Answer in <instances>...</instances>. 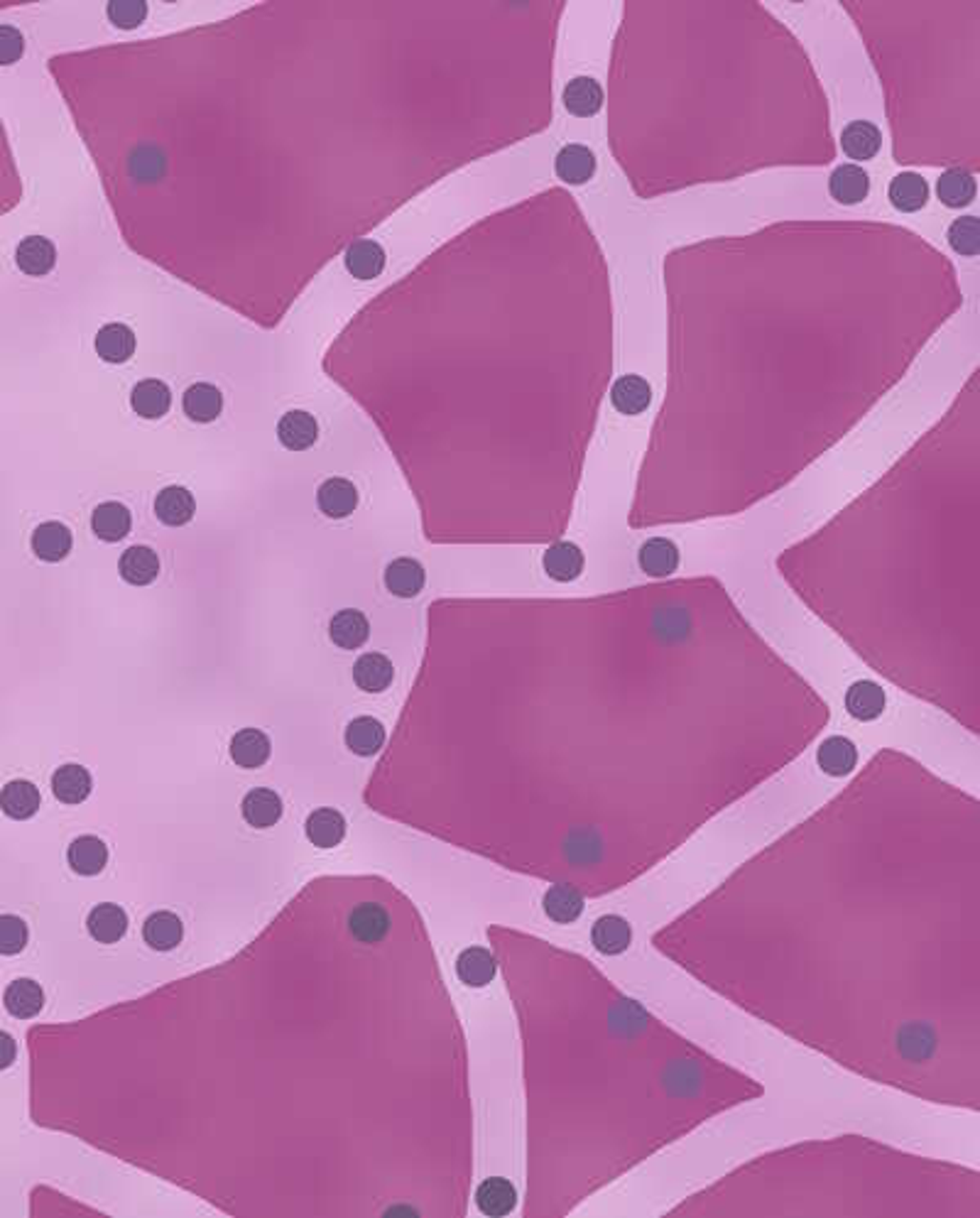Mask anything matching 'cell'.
<instances>
[{"label": "cell", "mask_w": 980, "mask_h": 1218, "mask_svg": "<svg viewBox=\"0 0 980 1218\" xmlns=\"http://www.w3.org/2000/svg\"><path fill=\"white\" fill-rule=\"evenodd\" d=\"M586 569V554L572 539L552 542L542 554V572L557 583H574Z\"/></svg>", "instance_id": "obj_1"}, {"label": "cell", "mask_w": 980, "mask_h": 1218, "mask_svg": "<svg viewBox=\"0 0 980 1218\" xmlns=\"http://www.w3.org/2000/svg\"><path fill=\"white\" fill-rule=\"evenodd\" d=\"M682 564V552L674 539L669 537H650L640 545L638 550V567L652 579H667L672 576Z\"/></svg>", "instance_id": "obj_2"}, {"label": "cell", "mask_w": 980, "mask_h": 1218, "mask_svg": "<svg viewBox=\"0 0 980 1218\" xmlns=\"http://www.w3.org/2000/svg\"><path fill=\"white\" fill-rule=\"evenodd\" d=\"M843 704H846L850 718L868 724V721H877L883 716L885 706H888V694L873 680H858L846 689Z\"/></svg>", "instance_id": "obj_3"}, {"label": "cell", "mask_w": 980, "mask_h": 1218, "mask_svg": "<svg viewBox=\"0 0 980 1218\" xmlns=\"http://www.w3.org/2000/svg\"><path fill=\"white\" fill-rule=\"evenodd\" d=\"M828 194H831L836 204L843 206L861 204V201L868 199L870 194V175L855 162L839 164V168L831 172V177H828Z\"/></svg>", "instance_id": "obj_4"}, {"label": "cell", "mask_w": 980, "mask_h": 1218, "mask_svg": "<svg viewBox=\"0 0 980 1218\" xmlns=\"http://www.w3.org/2000/svg\"><path fill=\"white\" fill-rule=\"evenodd\" d=\"M349 932L360 944H378L391 932V914L380 903H360L349 912Z\"/></svg>", "instance_id": "obj_5"}, {"label": "cell", "mask_w": 980, "mask_h": 1218, "mask_svg": "<svg viewBox=\"0 0 980 1218\" xmlns=\"http://www.w3.org/2000/svg\"><path fill=\"white\" fill-rule=\"evenodd\" d=\"M554 172L564 184H586L596 175V155L583 142H569L554 157Z\"/></svg>", "instance_id": "obj_6"}, {"label": "cell", "mask_w": 980, "mask_h": 1218, "mask_svg": "<svg viewBox=\"0 0 980 1218\" xmlns=\"http://www.w3.org/2000/svg\"><path fill=\"white\" fill-rule=\"evenodd\" d=\"M652 402V385L638 373L621 376L610 387V405L625 417L643 415Z\"/></svg>", "instance_id": "obj_7"}, {"label": "cell", "mask_w": 980, "mask_h": 1218, "mask_svg": "<svg viewBox=\"0 0 980 1218\" xmlns=\"http://www.w3.org/2000/svg\"><path fill=\"white\" fill-rule=\"evenodd\" d=\"M841 148L848 160L855 162L873 160L883 148L881 128L870 124V120H850L841 133Z\"/></svg>", "instance_id": "obj_8"}, {"label": "cell", "mask_w": 980, "mask_h": 1218, "mask_svg": "<svg viewBox=\"0 0 980 1218\" xmlns=\"http://www.w3.org/2000/svg\"><path fill=\"white\" fill-rule=\"evenodd\" d=\"M230 758L238 768H245V770H255V768H263L265 762L270 760V753H272V744L268 738V733H263L261 728H241V731L236 733L233 738H230Z\"/></svg>", "instance_id": "obj_9"}, {"label": "cell", "mask_w": 980, "mask_h": 1218, "mask_svg": "<svg viewBox=\"0 0 980 1218\" xmlns=\"http://www.w3.org/2000/svg\"><path fill=\"white\" fill-rule=\"evenodd\" d=\"M632 942L630 922L621 914H603L591 927V944L605 956H618L628 951Z\"/></svg>", "instance_id": "obj_10"}, {"label": "cell", "mask_w": 980, "mask_h": 1218, "mask_svg": "<svg viewBox=\"0 0 980 1218\" xmlns=\"http://www.w3.org/2000/svg\"><path fill=\"white\" fill-rule=\"evenodd\" d=\"M316 506L331 521H341L349 517L353 510L358 508V491L349 479L334 475V479L324 481L316 491Z\"/></svg>", "instance_id": "obj_11"}, {"label": "cell", "mask_w": 980, "mask_h": 1218, "mask_svg": "<svg viewBox=\"0 0 980 1218\" xmlns=\"http://www.w3.org/2000/svg\"><path fill=\"white\" fill-rule=\"evenodd\" d=\"M395 680V667L387 655L383 652H365L360 655L353 665V682L360 691L368 694H380V691L391 689Z\"/></svg>", "instance_id": "obj_12"}, {"label": "cell", "mask_w": 980, "mask_h": 1218, "mask_svg": "<svg viewBox=\"0 0 980 1218\" xmlns=\"http://www.w3.org/2000/svg\"><path fill=\"white\" fill-rule=\"evenodd\" d=\"M385 589L398 598H415L424 591L427 572L413 557H398L385 567Z\"/></svg>", "instance_id": "obj_13"}, {"label": "cell", "mask_w": 980, "mask_h": 1218, "mask_svg": "<svg viewBox=\"0 0 980 1218\" xmlns=\"http://www.w3.org/2000/svg\"><path fill=\"white\" fill-rule=\"evenodd\" d=\"M316 437H319V424H316L314 415L307 409H290L280 417L277 422V439L285 449L290 451H307L314 446Z\"/></svg>", "instance_id": "obj_14"}, {"label": "cell", "mask_w": 980, "mask_h": 1218, "mask_svg": "<svg viewBox=\"0 0 980 1218\" xmlns=\"http://www.w3.org/2000/svg\"><path fill=\"white\" fill-rule=\"evenodd\" d=\"M329 638L331 643L341 647V650H358V647H363L368 643V638H371V623H368L363 611L356 608L338 611L329 623Z\"/></svg>", "instance_id": "obj_15"}, {"label": "cell", "mask_w": 980, "mask_h": 1218, "mask_svg": "<svg viewBox=\"0 0 980 1218\" xmlns=\"http://www.w3.org/2000/svg\"><path fill=\"white\" fill-rule=\"evenodd\" d=\"M118 572L131 586H150L160 574V557L146 545L128 547L118 559Z\"/></svg>", "instance_id": "obj_16"}, {"label": "cell", "mask_w": 980, "mask_h": 1218, "mask_svg": "<svg viewBox=\"0 0 980 1218\" xmlns=\"http://www.w3.org/2000/svg\"><path fill=\"white\" fill-rule=\"evenodd\" d=\"M564 108L576 118H591L603 108V86L594 76H574L561 93Z\"/></svg>", "instance_id": "obj_17"}, {"label": "cell", "mask_w": 980, "mask_h": 1218, "mask_svg": "<svg viewBox=\"0 0 980 1218\" xmlns=\"http://www.w3.org/2000/svg\"><path fill=\"white\" fill-rule=\"evenodd\" d=\"M197 513V501L184 486H168L157 493L155 515L168 528H182Z\"/></svg>", "instance_id": "obj_18"}, {"label": "cell", "mask_w": 980, "mask_h": 1218, "mask_svg": "<svg viewBox=\"0 0 980 1218\" xmlns=\"http://www.w3.org/2000/svg\"><path fill=\"white\" fill-rule=\"evenodd\" d=\"M16 263H18V268L25 272V275L45 278L47 272H52L54 263H57L54 243L45 236L23 238V241L18 243Z\"/></svg>", "instance_id": "obj_19"}, {"label": "cell", "mask_w": 980, "mask_h": 1218, "mask_svg": "<svg viewBox=\"0 0 980 1218\" xmlns=\"http://www.w3.org/2000/svg\"><path fill=\"white\" fill-rule=\"evenodd\" d=\"M346 748L360 758H371L385 746V726L376 716H356L346 726Z\"/></svg>", "instance_id": "obj_20"}, {"label": "cell", "mask_w": 980, "mask_h": 1218, "mask_svg": "<svg viewBox=\"0 0 980 1218\" xmlns=\"http://www.w3.org/2000/svg\"><path fill=\"white\" fill-rule=\"evenodd\" d=\"M74 547V537L71 530L60 521L42 523L32 532V552L35 557L42 561H62Z\"/></svg>", "instance_id": "obj_21"}, {"label": "cell", "mask_w": 980, "mask_h": 1218, "mask_svg": "<svg viewBox=\"0 0 980 1218\" xmlns=\"http://www.w3.org/2000/svg\"><path fill=\"white\" fill-rule=\"evenodd\" d=\"M817 766L828 777H843L858 766V748L846 736H828L817 748Z\"/></svg>", "instance_id": "obj_22"}, {"label": "cell", "mask_w": 980, "mask_h": 1218, "mask_svg": "<svg viewBox=\"0 0 980 1218\" xmlns=\"http://www.w3.org/2000/svg\"><path fill=\"white\" fill-rule=\"evenodd\" d=\"M243 819L253 828H270L283 817V799L275 790L255 788L243 797L241 802Z\"/></svg>", "instance_id": "obj_23"}, {"label": "cell", "mask_w": 980, "mask_h": 1218, "mask_svg": "<svg viewBox=\"0 0 980 1218\" xmlns=\"http://www.w3.org/2000/svg\"><path fill=\"white\" fill-rule=\"evenodd\" d=\"M131 525H133L131 510L118 501L101 503V506H96V510L91 513L93 535L104 539V542H120V539L131 532Z\"/></svg>", "instance_id": "obj_24"}, {"label": "cell", "mask_w": 980, "mask_h": 1218, "mask_svg": "<svg viewBox=\"0 0 980 1218\" xmlns=\"http://www.w3.org/2000/svg\"><path fill=\"white\" fill-rule=\"evenodd\" d=\"M890 204L903 214H917L929 201V184L917 172H903L888 186Z\"/></svg>", "instance_id": "obj_25"}, {"label": "cell", "mask_w": 980, "mask_h": 1218, "mask_svg": "<svg viewBox=\"0 0 980 1218\" xmlns=\"http://www.w3.org/2000/svg\"><path fill=\"white\" fill-rule=\"evenodd\" d=\"M67 861L76 876H98L108 866V846L98 836H79L71 841Z\"/></svg>", "instance_id": "obj_26"}, {"label": "cell", "mask_w": 980, "mask_h": 1218, "mask_svg": "<svg viewBox=\"0 0 980 1218\" xmlns=\"http://www.w3.org/2000/svg\"><path fill=\"white\" fill-rule=\"evenodd\" d=\"M86 927H89V934L98 944H115L128 932V914L120 905L101 903L89 912Z\"/></svg>", "instance_id": "obj_27"}, {"label": "cell", "mask_w": 980, "mask_h": 1218, "mask_svg": "<svg viewBox=\"0 0 980 1218\" xmlns=\"http://www.w3.org/2000/svg\"><path fill=\"white\" fill-rule=\"evenodd\" d=\"M142 939L155 951H172L184 939V925L175 912H153L142 925Z\"/></svg>", "instance_id": "obj_28"}, {"label": "cell", "mask_w": 980, "mask_h": 1218, "mask_svg": "<svg viewBox=\"0 0 980 1218\" xmlns=\"http://www.w3.org/2000/svg\"><path fill=\"white\" fill-rule=\"evenodd\" d=\"M40 804H42L40 790L35 788L30 780H13L0 790V810H3L5 817L16 821L35 817Z\"/></svg>", "instance_id": "obj_29"}, {"label": "cell", "mask_w": 980, "mask_h": 1218, "mask_svg": "<svg viewBox=\"0 0 980 1218\" xmlns=\"http://www.w3.org/2000/svg\"><path fill=\"white\" fill-rule=\"evenodd\" d=\"M131 405L135 409V415H140L142 420H160V417L170 413L172 393L162 380L146 378L133 387Z\"/></svg>", "instance_id": "obj_30"}, {"label": "cell", "mask_w": 980, "mask_h": 1218, "mask_svg": "<svg viewBox=\"0 0 980 1218\" xmlns=\"http://www.w3.org/2000/svg\"><path fill=\"white\" fill-rule=\"evenodd\" d=\"M495 958L488 949L468 947L456 958V976L468 989H483L495 978Z\"/></svg>", "instance_id": "obj_31"}, {"label": "cell", "mask_w": 980, "mask_h": 1218, "mask_svg": "<svg viewBox=\"0 0 980 1218\" xmlns=\"http://www.w3.org/2000/svg\"><path fill=\"white\" fill-rule=\"evenodd\" d=\"M3 1003L5 1011H8L13 1018L30 1020L35 1015H40L42 1005H45V991H42V986L38 981H32V978H18V981H13L8 989H5Z\"/></svg>", "instance_id": "obj_32"}, {"label": "cell", "mask_w": 980, "mask_h": 1218, "mask_svg": "<svg viewBox=\"0 0 980 1218\" xmlns=\"http://www.w3.org/2000/svg\"><path fill=\"white\" fill-rule=\"evenodd\" d=\"M305 832L307 839L312 841L316 848H336L338 843L346 839V819L341 812L321 806V810H314L309 814Z\"/></svg>", "instance_id": "obj_33"}, {"label": "cell", "mask_w": 980, "mask_h": 1218, "mask_svg": "<svg viewBox=\"0 0 980 1218\" xmlns=\"http://www.w3.org/2000/svg\"><path fill=\"white\" fill-rule=\"evenodd\" d=\"M976 177L963 168H951L941 172V177L936 179V197L949 208L968 206L976 199Z\"/></svg>", "instance_id": "obj_34"}, {"label": "cell", "mask_w": 980, "mask_h": 1218, "mask_svg": "<svg viewBox=\"0 0 980 1218\" xmlns=\"http://www.w3.org/2000/svg\"><path fill=\"white\" fill-rule=\"evenodd\" d=\"M93 780L91 773L82 766H62L54 770L52 775V795L60 799L62 804H82L86 797L91 795Z\"/></svg>", "instance_id": "obj_35"}, {"label": "cell", "mask_w": 980, "mask_h": 1218, "mask_svg": "<svg viewBox=\"0 0 980 1218\" xmlns=\"http://www.w3.org/2000/svg\"><path fill=\"white\" fill-rule=\"evenodd\" d=\"M583 895L572 885H552L542 898V910L557 925H574L583 914Z\"/></svg>", "instance_id": "obj_36"}, {"label": "cell", "mask_w": 980, "mask_h": 1218, "mask_svg": "<svg viewBox=\"0 0 980 1218\" xmlns=\"http://www.w3.org/2000/svg\"><path fill=\"white\" fill-rule=\"evenodd\" d=\"M346 270L356 280H373L385 270V250L376 241H356L346 250Z\"/></svg>", "instance_id": "obj_37"}, {"label": "cell", "mask_w": 980, "mask_h": 1218, "mask_svg": "<svg viewBox=\"0 0 980 1218\" xmlns=\"http://www.w3.org/2000/svg\"><path fill=\"white\" fill-rule=\"evenodd\" d=\"M182 405H184V415L190 417L192 422L208 424L221 415L223 395H221L219 387L211 385V383H194V385L186 387Z\"/></svg>", "instance_id": "obj_38"}, {"label": "cell", "mask_w": 980, "mask_h": 1218, "mask_svg": "<svg viewBox=\"0 0 980 1218\" xmlns=\"http://www.w3.org/2000/svg\"><path fill=\"white\" fill-rule=\"evenodd\" d=\"M475 1203L486 1216H508L517 1203V1189L510 1179L490 1177L475 1192Z\"/></svg>", "instance_id": "obj_39"}, {"label": "cell", "mask_w": 980, "mask_h": 1218, "mask_svg": "<svg viewBox=\"0 0 980 1218\" xmlns=\"http://www.w3.org/2000/svg\"><path fill=\"white\" fill-rule=\"evenodd\" d=\"M96 353L106 363H126L135 353V334L126 324H106L96 334Z\"/></svg>", "instance_id": "obj_40"}, {"label": "cell", "mask_w": 980, "mask_h": 1218, "mask_svg": "<svg viewBox=\"0 0 980 1218\" xmlns=\"http://www.w3.org/2000/svg\"><path fill=\"white\" fill-rule=\"evenodd\" d=\"M946 241L954 253L973 258L980 253V221L978 216H961L951 223L946 230Z\"/></svg>", "instance_id": "obj_41"}, {"label": "cell", "mask_w": 980, "mask_h": 1218, "mask_svg": "<svg viewBox=\"0 0 980 1218\" xmlns=\"http://www.w3.org/2000/svg\"><path fill=\"white\" fill-rule=\"evenodd\" d=\"M897 1047L907 1059H927L936 1047V1037L927 1025H907L897 1037Z\"/></svg>", "instance_id": "obj_42"}, {"label": "cell", "mask_w": 980, "mask_h": 1218, "mask_svg": "<svg viewBox=\"0 0 980 1218\" xmlns=\"http://www.w3.org/2000/svg\"><path fill=\"white\" fill-rule=\"evenodd\" d=\"M27 947V925L16 914H0V954L16 956Z\"/></svg>", "instance_id": "obj_43"}, {"label": "cell", "mask_w": 980, "mask_h": 1218, "mask_svg": "<svg viewBox=\"0 0 980 1218\" xmlns=\"http://www.w3.org/2000/svg\"><path fill=\"white\" fill-rule=\"evenodd\" d=\"M108 18L120 30H135L140 23H146L148 5L142 0H113L108 3Z\"/></svg>", "instance_id": "obj_44"}, {"label": "cell", "mask_w": 980, "mask_h": 1218, "mask_svg": "<svg viewBox=\"0 0 980 1218\" xmlns=\"http://www.w3.org/2000/svg\"><path fill=\"white\" fill-rule=\"evenodd\" d=\"M25 52V38L18 27L0 25V67L20 62Z\"/></svg>", "instance_id": "obj_45"}, {"label": "cell", "mask_w": 980, "mask_h": 1218, "mask_svg": "<svg viewBox=\"0 0 980 1218\" xmlns=\"http://www.w3.org/2000/svg\"><path fill=\"white\" fill-rule=\"evenodd\" d=\"M18 1057V1044L13 1040V1035L5 1033V1029H0V1071L8 1069V1066L16 1062Z\"/></svg>", "instance_id": "obj_46"}]
</instances>
